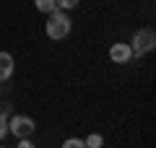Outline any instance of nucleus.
Listing matches in <instances>:
<instances>
[{
  "instance_id": "0eeeda50",
  "label": "nucleus",
  "mask_w": 156,
  "mask_h": 148,
  "mask_svg": "<svg viewBox=\"0 0 156 148\" xmlns=\"http://www.w3.org/2000/svg\"><path fill=\"white\" fill-rule=\"evenodd\" d=\"M83 143H86V148H104V138H101L99 132H91V135H86Z\"/></svg>"
},
{
  "instance_id": "6e6552de",
  "label": "nucleus",
  "mask_w": 156,
  "mask_h": 148,
  "mask_svg": "<svg viewBox=\"0 0 156 148\" xmlns=\"http://www.w3.org/2000/svg\"><path fill=\"white\" fill-rule=\"evenodd\" d=\"M34 5H37L39 13H52L57 8V3H55V0H34Z\"/></svg>"
},
{
  "instance_id": "9b49d317",
  "label": "nucleus",
  "mask_w": 156,
  "mask_h": 148,
  "mask_svg": "<svg viewBox=\"0 0 156 148\" xmlns=\"http://www.w3.org/2000/svg\"><path fill=\"white\" fill-rule=\"evenodd\" d=\"M18 148H37L31 143V138H18Z\"/></svg>"
},
{
  "instance_id": "f8f14e48",
  "label": "nucleus",
  "mask_w": 156,
  "mask_h": 148,
  "mask_svg": "<svg viewBox=\"0 0 156 148\" xmlns=\"http://www.w3.org/2000/svg\"><path fill=\"white\" fill-rule=\"evenodd\" d=\"M0 148H8V146H0Z\"/></svg>"
},
{
  "instance_id": "39448f33",
  "label": "nucleus",
  "mask_w": 156,
  "mask_h": 148,
  "mask_svg": "<svg viewBox=\"0 0 156 148\" xmlns=\"http://www.w3.org/2000/svg\"><path fill=\"white\" fill-rule=\"evenodd\" d=\"M13 70H16V60H13L11 52H0V83L8 81V78L13 76Z\"/></svg>"
},
{
  "instance_id": "f03ea898",
  "label": "nucleus",
  "mask_w": 156,
  "mask_h": 148,
  "mask_svg": "<svg viewBox=\"0 0 156 148\" xmlns=\"http://www.w3.org/2000/svg\"><path fill=\"white\" fill-rule=\"evenodd\" d=\"M128 44H130L133 57H146L148 52H154V47H156V34L151 31V29H138Z\"/></svg>"
},
{
  "instance_id": "7ed1b4c3",
  "label": "nucleus",
  "mask_w": 156,
  "mask_h": 148,
  "mask_svg": "<svg viewBox=\"0 0 156 148\" xmlns=\"http://www.w3.org/2000/svg\"><path fill=\"white\" fill-rule=\"evenodd\" d=\"M37 130V122L29 115H13L8 117V132H13L16 138H31Z\"/></svg>"
},
{
  "instance_id": "20e7f679",
  "label": "nucleus",
  "mask_w": 156,
  "mask_h": 148,
  "mask_svg": "<svg viewBox=\"0 0 156 148\" xmlns=\"http://www.w3.org/2000/svg\"><path fill=\"white\" fill-rule=\"evenodd\" d=\"M109 60L115 65H128L133 60V52H130V44L128 42H115L109 47Z\"/></svg>"
},
{
  "instance_id": "423d86ee",
  "label": "nucleus",
  "mask_w": 156,
  "mask_h": 148,
  "mask_svg": "<svg viewBox=\"0 0 156 148\" xmlns=\"http://www.w3.org/2000/svg\"><path fill=\"white\" fill-rule=\"evenodd\" d=\"M8 117H11V104H3V109H0V140L8 135Z\"/></svg>"
},
{
  "instance_id": "1a4fd4ad",
  "label": "nucleus",
  "mask_w": 156,
  "mask_h": 148,
  "mask_svg": "<svg viewBox=\"0 0 156 148\" xmlns=\"http://www.w3.org/2000/svg\"><path fill=\"white\" fill-rule=\"evenodd\" d=\"M62 148H86V143H83V138H65Z\"/></svg>"
},
{
  "instance_id": "9d476101",
  "label": "nucleus",
  "mask_w": 156,
  "mask_h": 148,
  "mask_svg": "<svg viewBox=\"0 0 156 148\" xmlns=\"http://www.w3.org/2000/svg\"><path fill=\"white\" fill-rule=\"evenodd\" d=\"M57 3V8H60V11H73V8H78V3H81V0H55Z\"/></svg>"
},
{
  "instance_id": "f257e3e1",
  "label": "nucleus",
  "mask_w": 156,
  "mask_h": 148,
  "mask_svg": "<svg viewBox=\"0 0 156 148\" xmlns=\"http://www.w3.org/2000/svg\"><path fill=\"white\" fill-rule=\"evenodd\" d=\"M70 29H73V21H70V16H68V11L55 8L52 13H47L44 34L52 39V42H60V39H65L68 34H70Z\"/></svg>"
}]
</instances>
